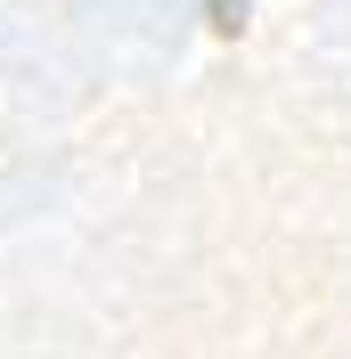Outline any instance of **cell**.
<instances>
[{"instance_id": "1", "label": "cell", "mask_w": 351, "mask_h": 359, "mask_svg": "<svg viewBox=\"0 0 351 359\" xmlns=\"http://www.w3.org/2000/svg\"><path fill=\"white\" fill-rule=\"evenodd\" d=\"M204 25L213 33H245V0H204Z\"/></svg>"}]
</instances>
